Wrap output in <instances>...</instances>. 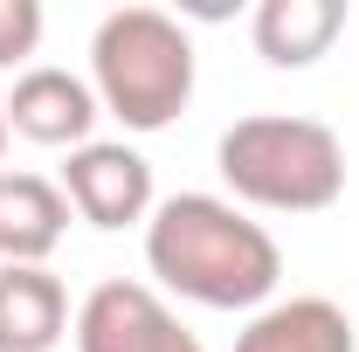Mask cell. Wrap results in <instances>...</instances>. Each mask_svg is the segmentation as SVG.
Listing matches in <instances>:
<instances>
[{
    "instance_id": "4",
    "label": "cell",
    "mask_w": 359,
    "mask_h": 352,
    "mask_svg": "<svg viewBox=\"0 0 359 352\" xmlns=\"http://www.w3.org/2000/svg\"><path fill=\"white\" fill-rule=\"evenodd\" d=\"M62 194L90 228H132L152 201V166L125 145H83L62 166Z\"/></svg>"
},
{
    "instance_id": "13",
    "label": "cell",
    "mask_w": 359,
    "mask_h": 352,
    "mask_svg": "<svg viewBox=\"0 0 359 352\" xmlns=\"http://www.w3.org/2000/svg\"><path fill=\"white\" fill-rule=\"evenodd\" d=\"M0 152H7V118H0Z\"/></svg>"
},
{
    "instance_id": "8",
    "label": "cell",
    "mask_w": 359,
    "mask_h": 352,
    "mask_svg": "<svg viewBox=\"0 0 359 352\" xmlns=\"http://www.w3.org/2000/svg\"><path fill=\"white\" fill-rule=\"evenodd\" d=\"M69 201L35 173H0V256L7 263H42L62 242Z\"/></svg>"
},
{
    "instance_id": "9",
    "label": "cell",
    "mask_w": 359,
    "mask_h": 352,
    "mask_svg": "<svg viewBox=\"0 0 359 352\" xmlns=\"http://www.w3.org/2000/svg\"><path fill=\"white\" fill-rule=\"evenodd\" d=\"M235 352H359V339H353V318L339 304H325V297H290V304L263 311V318L235 339Z\"/></svg>"
},
{
    "instance_id": "3",
    "label": "cell",
    "mask_w": 359,
    "mask_h": 352,
    "mask_svg": "<svg viewBox=\"0 0 359 352\" xmlns=\"http://www.w3.org/2000/svg\"><path fill=\"white\" fill-rule=\"evenodd\" d=\"M97 90L132 132H166L187 97H194V42L173 14L159 7H125L97 28Z\"/></svg>"
},
{
    "instance_id": "5",
    "label": "cell",
    "mask_w": 359,
    "mask_h": 352,
    "mask_svg": "<svg viewBox=\"0 0 359 352\" xmlns=\"http://www.w3.org/2000/svg\"><path fill=\"white\" fill-rule=\"evenodd\" d=\"M173 339H180L173 311L145 283H97L83 318H76V346L83 352H166Z\"/></svg>"
},
{
    "instance_id": "2",
    "label": "cell",
    "mask_w": 359,
    "mask_h": 352,
    "mask_svg": "<svg viewBox=\"0 0 359 352\" xmlns=\"http://www.w3.org/2000/svg\"><path fill=\"white\" fill-rule=\"evenodd\" d=\"M222 180L256 208L318 215L346 194V145L318 118H242L222 138Z\"/></svg>"
},
{
    "instance_id": "6",
    "label": "cell",
    "mask_w": 359,
    "mask_h": 352,
    "mask_svg": "<svg viewBox=\"0 0 359 352\" xmlns=\"http://www.w3.org/2000/svg\"><path fill=\"white\" fill-rule=\"evenodd\" d=\"M0 118L21 138H35V145H83L90 125H97V104H90V90L69 69H28Z\"/></svg>"
},
{
    "instance_id": "10",
    "label": "cell",
    "mask_w": 359,
    "mask_h": 352,
    "mask_svg": "<svg viewBox=\"0 0 359 352\" xmlns=\"http://www.w3.org/2000/svg\"><path fill=\"white\" fill-rule=\"evenodd\" d=\"M339 0H263L256 14V48H263L269 69H304L318 62L332 35H339Z\"/></svg>"
},
{
    "instance_id": "12",
    "label": "cell",
    "mask_w": 359,
    "mask_h": 352,
    "mask_svg": "<svg viewBox=\"0 0 359 352\" xmlns=\"http://www.w3.org/2000/svg\"><path fill=\"white\" fill-rule=\"evenodd\" d=\"M166 352H201V346H194V339H187V332H180V339H173V346H166Z\"/></svg>"
},
{
    "instance_id": "1",
    "label": "cell",
    "mask_w": 359,
    "mask_h": 352,
    "mask_svg": "<svg viewBox=\"0 0 359 352\" xmlns=\"http://www.w3.org/2000/svg\"><path fill=\"white\" fill-rule=\"evenodd\" d=\"M145 256H152V276L166 290H180L208 311L263 304L283 276L276 242L215 194H173L152 221V235H145Z\"/></svg>"
},
{
    "instance_id": "11",
    "label": "cell",
    "mask_w": 359,
    "mask_h": 352,
    "mask_svg": "<svg viewBox=\"0 0 359 352\" xmlns=\"http://www.w3.org/2000/svg\"><path fill=\"white\" fill-rule=\"evenodd\" d=\"M42 42V7L35 0H0V69H14Z\"/></svg>"
},
{
    "instance_id": "7",
    "label": "cell",
    "mask_w": 359,
    "mask_h": 352,
    "mask_svg": "<svg viewBox=\"0 0 359 352\" xmlns=\"http://www.w3.org/2000/svg\"><path fill=\"white\" fill-rule=\"evenodd\" d=\"M69 325V290L42 263L0 269V352H48Z\"/></svg>"
}]
</instances>
